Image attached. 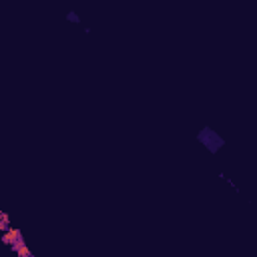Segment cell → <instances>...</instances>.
Here are the masks:
<instances>
[{
	"mask_svg": "<svg viewBox=\"0 0 257 257\" xmlns=\"http://www.w3.org/2000/svg\"><path fill=\"white\" fill-rule=\"evenodd\" d=\"M0 241H2L4 245H8V247H14V245L25 243V237H23V231H20L18 227L10 225V227H8V231L0 233Z\"/></svg>",
	"mask_w": 257,
	"mask_h": 257,
	"instance_id": "1",
	"label": "cell"
},
{
	"mask_svg": "<svg viewBox=\"0 0 257 257\" xmlns=\"http://www.w3.org/2000/svg\"><path fill=\"white\" fill-rule=\"evenodd\" d=\"M14 253H16V257H34L32 255V251L28 249V245L26 243H20V245H14V247H10Z\"/></svg>",
	"mask_w": 257,
	"mask_h": 257,
	"instance_id": "2",
	"label": "cell"
},
{
	"mask_svg": "<svg viewBox=\"0 0 257 257\" xmlns=\"http://www.w3.org/2000/svg\"><path fill=\"white\" fill-rule=\"evenodd\" d=\"M8 227H10V217H8V213L0 211V233L8 231Z\"/></svg>",
	"mask_w": 257,
	"mask_h": 257,
	"instance_id": "3",
	"label": "cell"
},
{
	"mask_svg": "<svg viewBox=\"0 0 257 257\" xmlns=\"http://www.w3.org/2000/svg\"><path fill=\"white\" fill-rule=\"evenodd\" d=\"M69 20H71V23H78V16L75 14V12H69V16H67Z\"/></svg>",
	"mask_w": 257,
	"mask_h": 257,
	"instance_id": "4",
	"label": "cell"
}]
</instances>
